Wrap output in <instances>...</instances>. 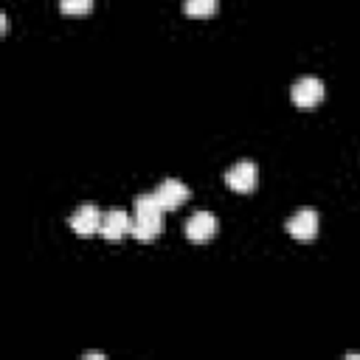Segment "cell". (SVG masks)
Here are the masks:
<instances>
[{
  "label": "cell",
  "mask_w": 360,
  "mask_h": 360,
  "mask_svg": "<svg viewBox=\"0 0 360 360\" xmlns=\"http://www.w3.org/2000/svg\"><path fill=\"white\" fill-rule=\"evenodd\" d=\"M287 233H290L292 239H301V242L315 239V233H318V214H315L312 208L295 211V214L287 219Z\"/></svg>",
  "instance_id": "5b68a950"
},
{
  "label": "cell",
  "mask_w": 360,
  "mask_h": 360,
  "mask_svg": "<svg viewBox=\"0 0 360 360\" xmlns=\"http://www.w3.org/2000/svg\"><path fill=\"white\" fill-rule=\"evenodd\" d=\"M183 11L188 17H197V20H205L217 11V0H183Z\"/></svg>",
  "instance_id": "9c48e42d"
},
{
  "label": "cell",
  "mask_w": 360,
  "mask_h": 360,
  "mask_svg": "<svg viewBox=\"0 0 360 360\" xmlns=\"http://www.w3.org/2000/svg\"><path fill=\"white\" fill-rule=\"evenodd\" d=\"M256 180H259V169H256L253 160H239V163H233V166L225 172V183H228L233 191H239V194L253 191V188H256Z\"/></svg>",
  "instance_id": "7a4b0ae2"
},
{
  "label": "cell",
  "mask_w": 360,
  "mask_h": 360,
  "mask_svg": "<svg viewBox=\"0 0 360 360\" xmlns=\"http://www.w3.org/2000/svg\"><path fill=\"white\" fill-rule=\"evenodd\" d=\"M290 96H292V104H298V107H315V104H321V98H323V82L321 79H315V76H301L295 84H292V90H290Z\"/></svg>",
  "instance_id": "277c9868"
},
{
  "label": "cell",
  "mask_w": 360,
  "mask_h": 360,
  "mask_svg": "<svg viewBox=\"0 0 360 360\" xmlns=\"http://www.w3.org/2000/svg\"><path fill=\"white\" fill-rule=\"evenodd\" d=\"M101 211L96 208V205H90V202H84V205H79L73 214H70V228L79 233V236H93V233H98V228H101Z\"/></svg>",
  "instance_id": "8992f818"
},
{
  "label": "cell",
  "mask_w": 360,
  "mask_h": 360,
  "mask_svg": "<svg viewBox=\"0 0 360 360\" xmlns=\"http://www.w3.org/2000/svg\"><path fill=\"white\" fill-rule=\"evenodd\" d=\"M188 194H191V188H188L183 180H174V177L163 180V183L155 188V197H158V202H160L166 211H172V208L183 205V202L188 200Z\"/></svg>",
  "instance_id": "52a82bcc"
},
{
  "label": "cell",
  "mask_w": 360,
  "mask_h": 360,
  "mask_svg": "<svg viewBox=\"0 0 360 360\" xmlns=\"http://www.w3.org/2000/svg\"><path fill=\"white\" fill-rule=\"evenodd\" d=\"M163 205L158 202L155 191L152 194H138L135 197V219H132V236L138 242H152L163 231Z\"/></svg>",
  "instance_id": "6da1fadb"
},
{
  "label": "cell",
  "mask_w": 360,
  "mask_h": 360,
  "mask_svg": "<svg viewBox=\"0 0 360 360\" xmlns=\"http://www.w3.org/2000/svg\"><path fill=\"white\" fill-rule=\"evenodd\" d=\"M98 233H101L107 242L124 239L127 233H132V219H129V214H127L124 208H110V211H104Z\"/></svg>",
  "instance_id": "3957f363"
},
{
  "label": "cell",
  "mask_w": 360,
  "mask_h": 360,
  "mask_svg": "<svg viewBox=\"0 0 360 360\" xmlns=\"http://www.w3.org/2000/svg\"><path fill=\"white\" fill-rule=\"evenodd\" d=\"M104 354L101 352H84V360H101Z\"/></svg>",
  "instance_id": "8fae6325"
},
{
  "label": "cell",
  "mask_w": 360,
  "mask_h": 360,
  "mask_svg": "<svg viewBox=\"0 0 360 360\" xmlns=\"http://www.w3.org/2000/svg\"><path fill=\"white\" fill-rule=\"evenodd\" d=\"M214 233H217V217H214L211 211H197V214L188 217V222H186V236H188L191 242L202 245V242H208Z\"/></svg>",
  "instance_id": "ba28073f"
},
{
  "label": "cell",
  "mask_w": 360,
  "mask_h": 360,
  "mask_svg": "<svg viewBox=\"0 0 360 360\" xmlns=\"http://www.w3.org/2000/svg\"><path fill=\"white\" fill-rule=\"evenodd\" d=\"M59 8L62 14H70V17H82L93 8V0H59Z\"/></svg>",
  "instance_id": "30bf717a"
}]
</instances>
